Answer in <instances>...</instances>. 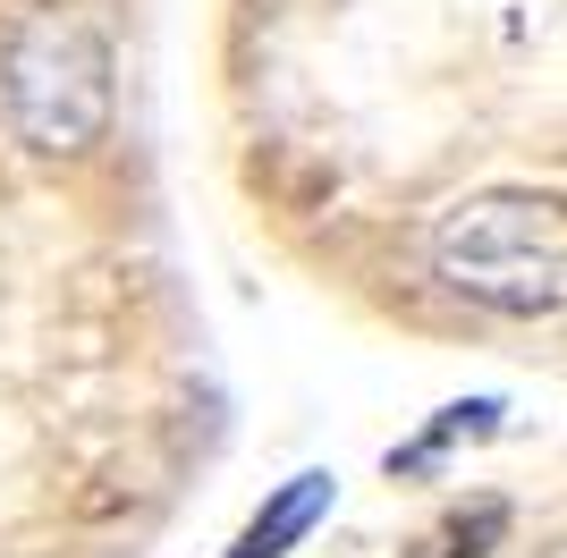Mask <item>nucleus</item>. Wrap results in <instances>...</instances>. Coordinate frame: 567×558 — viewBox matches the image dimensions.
Here are the masks:
<instances>
[{
    "label": "nucleus",
    "instance_id": "obj_3",
    "mask_svg": "<svg viewBox=\"0 0 567 558\" xmlns=\"http://www.w3.org/2000/svg\"><path fill=\"white\" fill-rule=\"evenodd\" d=\"M331 508H339V474H331V465H306V474H288V483L246 516V534H237L220 558H288Z\"/></svg>",
    "mask_w": 567,
    "mask_h": 558
},
{
    "label": "nucleus",
    "instance_id": "obj_4",
    "mask_svg": "<svg viewBox=\"0 0 567 558\" xmlns=\"http://www.w3.org/2000/svg\"><path fill=\"white\" fill-rule=\"evenodd\" d=\"M499 415H508L499 397H457V406H441V415H432L406 448H390V457H381V465H390V483H399V474H441L457 441H492Z\"/></svg>",
    "mask_w": 567,
    "mask_h": 558
},
{
    "label": "nucleus",
    "instance_id": "obj_2",
    "mask_svg": "<svg viewBox=\"0 0 567 558\" xmlns=\"http://www.w3.org/2000/svg\"><path fill=\"white\" fill-rule=\"evenodd\" d=\"M0 102L34 153H85L111 127V43L69 9H34L0 43Z\"/></svg>",
    "mask_w": 567,
    "mask_h": 558
},
{
    "label": "nucleus",
    "instance_id": "obj_5",
    "mask_svg": "<svg viewBox=\"0 0 567 558\" xmlns=\"http://www.w3.org/2000/svg\"><path fill=\"white\" fill-rule=\"evenodd\" d=\"M499 534H508V499H474V508L450 516L432 541H415V558H483Z\"/></svg>",
    "mask_w": 567,
    "mask_h": 558
},
{
    "label": "nucleus",
    "instance_id": "obj_1",
    "mask_svg": "<svg viewBox=\"0 0 567 558\" xmlns=\"http://www.w3.org/2000/svg\"><path fill=\"white\" fill-rule=\"evenodd\" d=\"M432 271L450 279L466 304L508 313V322L567 313V204L525 195V186L466 195L432 229Z\"/></svg>",
    "mask_w": 567,
    "mask_h": 558
}]
</instances>
